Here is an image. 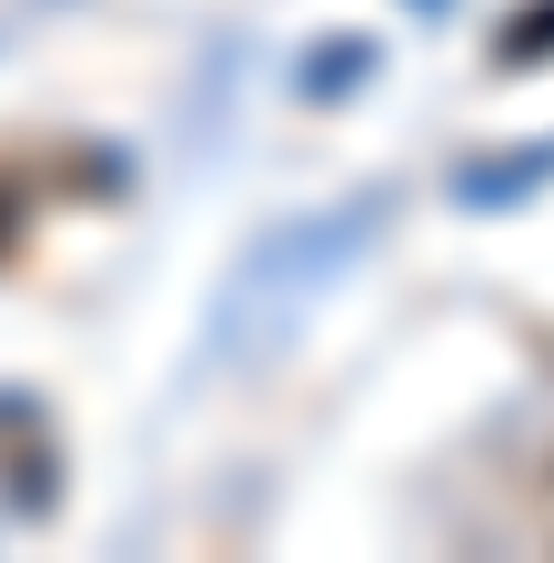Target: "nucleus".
Wrapping results in <instances>:
<instances>
[{"mask_svg": "<svg viewBox=\"0 0 554 563\" xmlns=\"http://www.w3.org/2000/svg\"><path fill=\"white\" fill-rule=\"evenodd\" d=\"M554 60V0H514L495 21V70H544Z\"/></svg>", "mask_w": 554, "mask_h": 563, "instance_id": "f257e3e1", "label": "nucleus"}, {"mask_svg": "<svg viewBox=\"0 0 554 563\" xmlns=\"http://www.w3.org/2000/svg\"><path fill=\"white\" fill-rule=\"evenodd\" d=\"M21 232H31V172H0V262H21Z\"/></svg>", "mask_w": 554, "mask_h": 563, "instance_id": "f03ea898", "label": "nucleus"}]
</instances>
